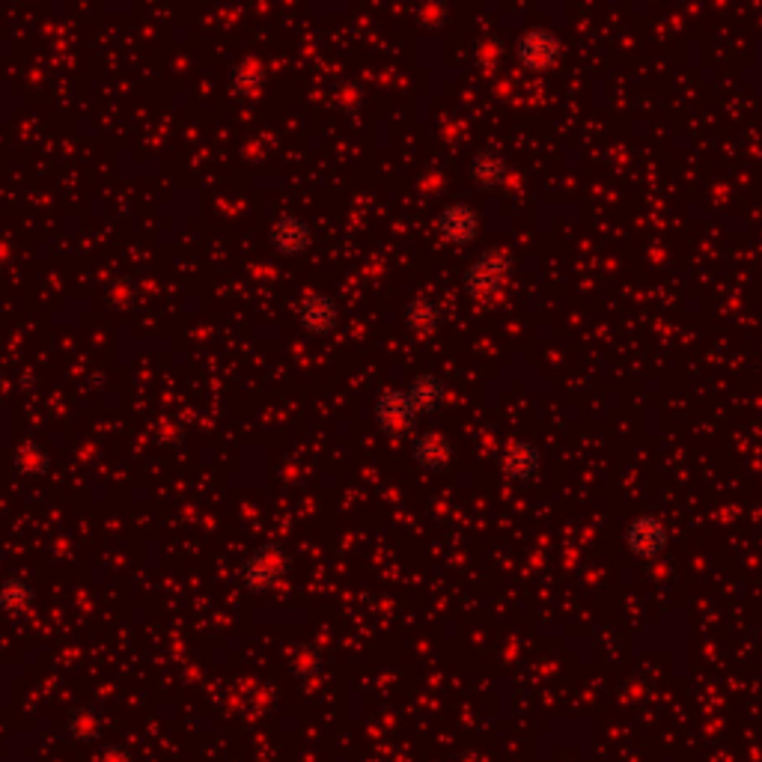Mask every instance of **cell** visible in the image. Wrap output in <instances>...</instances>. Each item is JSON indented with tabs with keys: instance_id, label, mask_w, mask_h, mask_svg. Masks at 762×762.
I'll list each match as a JSON object with an SVG mask.
<instances>
[{
	"instance_id": "16",
	"label": "cell",
	"mask_w": 762,
	"mask_h": 762,
	"mask_svg": "<svg viewBox=\"0 0 762 762\" xmlns=\"http://www.w3.org/2000/svg\"><path fill=\"white\" fill-rule=\"evenodd\" d=\"M12 468H15L21 477H27V480L45 477V474L51 471V453H48V447L39 444V441H24V444H18L15 453H12Z\"/></svg>"
},
{
	"instance_id": "5",
	"label": "cell",
	"mask_w": 762,
	"mask_h": 762,
	"mask_svg": "<svg viewBox=\"0 0 762 762\" xmlns=\"http://www.w3.org/2000/svg\"><path fill=\"white\" fill-rule=\"evenodd\" d=\"M483 230V221H480V212L465 203V200H456V203H447L438 218H435V233L444 245H453V248H465V245H474L477 236Z\"/></svg>"
},
{
	"instance_id": "18",
	"label": "cell",
	"mask_w": 762,
	"mask_h": 762,
	"mask_svg": "<svg viewBox=\"0 0 762 762\" xmlns=\"http://www.w3.org/2000/svg\"><path fill=\"white\" fill-rule=\"evenodd\" d=\"M319 664H322V658H319V652H316L313 646H301V649H295V652H292V661H289L292 673H298V676H310V673H316V670H319Z\"/></svg>"
},
{
	"instance_id": "4",
	"label": "cell",
	"mask_w": 762,
	"mask_h": 762,
	"mask_svg": "<svg viewBox=\"0 0 762 762\" xmlns=\"http://www.w3.org/2000/svg\"><path fill=\"white\" fill-rule=\"evenodd\" d=\"M515 60L527 72H551L563 60V42L548 27H530L515 39Z\"/></svg>"
},
{
	"instance_id": "15",
	"label": "cell",
	"mask_w": 762,
	"mask_h": 762,
	"mask_svg": "<svg viewBox=\"0 0 762 762\" xmlns=\"http://www.w3.org/2000/svg\"><path fill=\"white\" fill-rule=\"evenodd\" d=\"M265 81H268V72L262 66L259 57H245L236 63V69L230 72V90L239 96V99H256L262 90H265Z\"/></svg>"
},
{
	"instance_id": "8",
	"label": "cell",
	"mask_w": 762,
	"mask_h": 762,
	"mask_svg": "<svg viewBox=\"0 0 762 762\" xmlns=\"http://www.w3.org/2000/svg\"><path fill=\"white\" fill-rule=\"evenodd\" d=\"M310 245H313V227H310L307 218L286 212V215L271 221V227H268V248L277 256L292 259V256L307 254Z\"/></svg>"
},
{
	"instance_id": "11",
	"label": "cell",
	"mask_w": 762,
	"mask_h": 762,
	"mask_svg": "<svg viewBox=\"0 0 762 762\" xmlns=\"http://www.w3.org/2000/svg\"><path fill=\"white\" fill-rule=\"evenodd\" d=\"M405 393H408L417 417H432L447 402V384L435 373H417L414 379L405 384Z\"/></svg>"
},
{
	"instance_id": "2",
	"label": "cell",
	"mask_w": 762,
	"mask_h": 762,
	"mask_svg": "<svg viewBox=\"0 0 762 762\" xmlns=\"http://www.w3.org/2000/svg\"><path fill=\"white\" fill-rule=\"evenodd\" d=\"M289 575V551L280 542H262L239 566V581L251 593H271Z\"/></svg>"
},
{
	"instance_id": "19",
	"label": "cell",
	"mask_w": 762,
	"mask_h": 762,
	"mask_svg": "<svg viewBox=\"0 0 762 762\" xmlns=\"http://www.w3.org/2000/svg\"><path fill=\"white\" fill-rule=\"evenodd\" d=\"M96 762H128V757L120 751V748H111V751H105V754H102Z\"/></svg>"
},
{
	"instance_id": "3",
	"label": "cell",
	"mask_w": 762,
	"mask_h": 762,
	"mask_svg": "<svg viewBox=\"0 0 762 762\" xmlns=\"http://www.w3.org/2000/svg\"><path fill=\"white\" fill-rule=\"evenodd\" d=\"M373 420L387 438H414L417 411L405 393V387H384L373 402Z\"/></svg>"
},
{
	"instance_id": "6",
	"label": "cell",
	"mask_w": 762,
	"mask_h": 762,
	"mask_svg": "<svg viewBox=\"0 0 762 762\" xmlns=\"http://www.w3.org/2000/svg\"><path fill=\"white\" fill-rule=\"evenodd\" d=\"M623 542H626L629 554L637 560H655L667 551L670 533H667L664 521L655 512H640L626 524Z\"/></svg>"
},
{
	"instance_id": "9",
	"label": "cell",
	"mask_w": 762,
	"mask_h": 762,
	"mask_svg": "<svg viewBox=\"0 0 762 762\" xmlns=\"http://www.w3.org/2000/svg\"><path fill=\"white\" fill-rule=\"evenodd\" d=\"M408 453H411V462L420 471L438 474V471H444L453 462L456 447H453L447 432H441V429H423V432H414V438L408 441Z\"/></svg>"
},
{
	"instance_id": "1",
	"label": "cell",
	"mask_w": 762,
	"mask_h": 762,
	"mask_svg": "<svg viewBox=\"0 0 762 762\" xmlns=\"http://www.w3.org/2000/svg\"><path fill=\"white\" fill-rule=\"evenodd\" d=\"M512 274H515V259L507 248H486L462 271V286H465L468 298L492 301L507 289Z\"/></svg>"
},
{
	"instance_id": "7",
	"label": "cell",
	"mask_w": 762,
	"mask_h": 762,
	"mask_svg": "<svg viewBox=\"0 0 762 762\" xmlns=\"http://www.w3.org/2000/svg\"><path fill=\"white\" fill-rule=\"evenodd\" d=\"M295 319H298V328L307 337H331L340 328L343 310H340V301L334 295H328V292H310V295L301 298Z\"/></svg>"
},
{
	"instance_id": "13",
	"label": "cell",
	"mask_w": 762,
	"mask_h": 762,
	"mask_svg": "<svg viewBox=\"0 0 762 762\" xmlns=\"http://www.w3.org/2000/svg\"><path fill=\"white\" fill-rule=\"evenodd\" d=\"M36 605V590L27 575L0 578V611L6 617H27Z\"/></svg>"
},
{
	"instance_id": "10",
	"label": "cell",
	"mask_w": 762,
	"mask_h": 762,
	"mask_svg": "<svg viewBox=\"0 0 762 762\" xmlns=\"http://www.w3.org/2000/svg\"><path fill=\"white\" fill-rule=\"evenodd\" d=\"M501 474L512 483H533L542 471V453L536 450V444L524 441V438H512L501 450Z\"/></svg>"
},
{
	"instance_id": "17",
	"label": "cell",
	"mask_w": 762,
	"mask_h": 762,
	"mask_svg": "<svg viewBox=\"0 0 762 762\" xmlns=\"http://www.w3.org/2000/svg\"><path fill=\"white\" fill-rule=\"evenodd\" d=\"M66 730H69L75 739H96V736L102 733V718H99V712H93V709H75L72 718H69V724H66Z\"/></svg>"
},
{
	"instance_id": "20",
	"label": "cell",
	"mask_w": 762,
	"mask_h": 762,
	"mask_svg": "<svg viewBox=\"0 0 762 762\" xmlns=\"http://www.w3.org/2000/svg\"><path fill=\"white\" fill-rule=\"evenodd\" d=\"M6 393V379H3V373H0V396Z\"/></svg>"
},
{
	"instance_id": "12",
	"label": "cell",
	"mask_w": 762,
	"mask_h": 762,
	"mask_svg": "<svg viewBox=\"0 0 762 762\" xmlns=\"http://www.w3.org/2000/svg\"><path fill=\"white\" fill-rule=\"evenodd\" d=\"M402 325L411 337H432L441 328V307L429 295H414L402 310Z\"/></svg>"
},
{
	"instance_id": "14",
	"label": "cell",
	"mask_w": 762,
	"mask_h": 762,
	"mask_svg": "<svg viewBox=\"0 0 762 762\" xmlns=\"http://www.w3.org/2000/svg\"><path fill=\"white\" fill-rule=\"evenodd\" d=\"M471 182L486 188V191H495L507 182L509 176V161L498 152V149H480L474 152L471 158Z\"/></svg>"
}]
</instances>
